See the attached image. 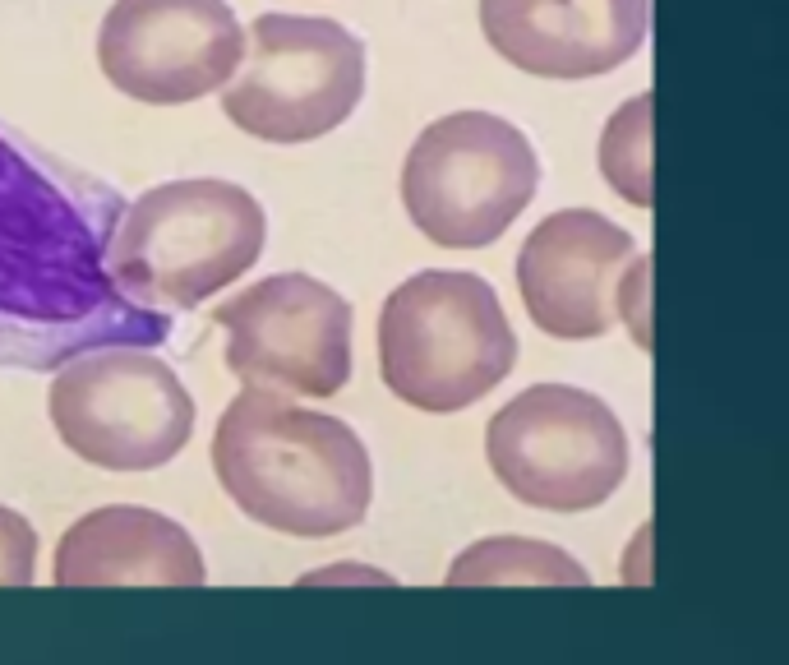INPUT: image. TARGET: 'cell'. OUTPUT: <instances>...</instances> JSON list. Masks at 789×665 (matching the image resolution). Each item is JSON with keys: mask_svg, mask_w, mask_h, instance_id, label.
I'll list each match as a JSON object with an SVG mask.
<instances>
[{"mask_svg": "<svg viewBox=\"0 0 789 665\" xmlns=\"http://www.w3.org/2000/svg\"><path fill=\"white\" fill-rule=\"evenodd\" d=\"M204 578L194 536L153 508H93L56 545V587H199Z\"/></svg>", "mask_w": 789, "mask_h": 665, "instance_id": "cell-13", "label": "cell"}, {"mask_svg": "<svg viewBox=\"0 0 789 665\" xmlns=\"http://www.w3.org/2000/svg\"><path fill=\"white\" fill-rule=\"evenodd\" d=\"M213 472L245 518L287 536L351 532L374 495L370 448L347 421L245 388L213 430Z\"/></svg>", "mask_w": 789, "mask_h": 665, "instance_id": "cell-2", "label": "cell"}, {"mask_svg": "<svg viewBox=\"0 0 789 665\" xmlns=\"http://www.w3.org/2000/svg\"><path fill=\"white\" fill-rule=\"evenodd\" d=\"M586 587L591 573L568 559L559 545L526 541V536H494V541H476L467 555L453 559L448 569V587Z\"/></svg>", "mask_w": 789, "mask_h": 665, "instance_id": "cell-14", "label": "cell"}, {"mask_svg": "<svg viewBox=\"0 0 789 665\" xmlns=\"http://www.w3.org/2000/svg\"><path fill=\"white\" fill-rule=\"evenodd\" d=\"M633 254V236L605 213H550L517 254V291L531 324L563 342L605 338L619 324V282Z\"/></svg>", "mask_w": 789, "mask_h": 665, "instance_id": "cell-11", "label": "cell"}, {"mask_svg": "<svg viewBox=\"0 0 789 665\" xmlns=\"http://www.w3.org/2000/svg\"><path fill=\"white\" fill-rule=\"evenodd\" d=\"M268 241L263 204L231 181H171L134 199L116 222L107 268L134 305L194 310L245 278Z\"/></svg>", "mask_w": 789, "mask_h": 665, "instance_id": "cell-3", "label": "cell"}, {"mask_svg": "<svg viewBox=\"0 0 789 665\" xmlns=\"http://www.w3.org/2000/svg\"><path fill=\"white\" fill-rule=\"evenodd\" d=\"M485 42L536 79H596L642 51L651 0H480Z\"/></svg>", "mask_w": 789, "mask_h": 665, "instance_id": "cell-12", "label": "cell"}, {"mask_svg": "<svg viewBox=\"0 0 789 665\" xmlns=\"http://www.w3.org/2000/svg\"><path fill=\"white\" fill-rule=\"evenodd\" d=\"M111 185L0 134V365L60 370L102 347H162L171 315L116 287Z\"/></svg>", "mask_w": 789, "mask_h": 665, "instance_id": "cell-1", "label": "cell"}, {"mask_svg": "<svg viewBox=\"0 0 789 665\" xmlns=\"http://www.w3.org/2000/svg\"><path fill=\"white\" fill-rule=\"evenodd\" d=\"M245 28L227 0H116L97 28V65L116 93L185 107L227 88Z\"/></svg>", "mask_w": 789, "mask_h": 665, "instance_id": "cell-10", "label": "cell"}, {"mask_svg": "<svg viewBox=\"0 0 789 665\" xmlns=\"http://www.w3.org/2000/svg\"><path fill=\"white\" fill-rule=\"evenodd\" d=\"M47 412L60 444L107 472L167 467L194 435L190 388L144 347H102L65 361Z\"/></svg>", "mask_w": 789, "mask_h": 665, "instance_id": "cell-7", "label": "cell"}, {"mask_svg": "<svg viewBox=\"0 0 789 665\" xmlns=\"http://www.w3.org/2000/svg\"><path fill=\"white\" fill-rule=\"evenodd\" d=\"M222 111L263 144H310L347 125L365 93V47L337 19L259 14Z\"/></svg>", "mask_w": 789, "mask_h": 665, "instance_id": "cell-6", "label": "cell"}, {"mask_svg": "<svg viewBox=\"0 0 789 665\" xmlns=\"http://www.w3.org/2000/svg\"><path fill=\"white\" fill-rule=\"evenodd\" d=\"M227 333V365L245 388L333 398L351 379V315L347 296L310 273H277L217 305Z\"/></svg>", "mask_w": 789, "mask_h": 665, "instance_id": "cell-9", "label": "cell"}, {"mask_svg": "<svg viewBox=\"0 0 789 665\" xmlns=\"http://www.w3.org/2000/svg\"><path fill=\"white\" fill-rule=\"evenodd\" d=\"M517 333L499 291L476 273L430 268L383 301L379 375L397 402L430 416L462 412L508 379Z\"/></svg>", "mask_w": 789, "mask_h": 665, "instance_id": "cell-4", "label": "cell"}, {"mask_svg": "<svg viewBox=\"0 0 789 665\" xmlns=\"http://www.w3.org/2000/svg\"><path fill=\"white\" fill-rule=\"evenodd\" d=\"M646 278H651V259L633 254V264L623 268L619 282V319L633 328L637 347H651V338H646Z\"/></svg>", "mask_w": 789, "mask_h": 665, "instance_id": "cell-17", "label": "cell"}, {"mask_svg": "<svg viewBox=\"0 0 789 665\" xmlns=\"http://www.w3.org/2000/svg\"><path fill=\"white\" fill-rule=\"evenodd\" d=\"M485 458L494 481L522 504L586 513L628 476V435L596 393L536 384L485 425Z\"/></svg>", "mask_w": 789, "mask_h": 665, "instance_id": "cell-8", "label": "cell"}, {"mask_svg": "<svg viewBox=\"0 0 789 665\" xmlns=\"http://www.w3.org/2000/svg\"><path fill=\"white\" fill-rule=\"evenodd\" d=\"M651 107L656 93L623 102L619 116L600 134V171L637 208H651Z\"/></svg>", "mask_w": 789, "mask_h": 665, "instance_id": "cell-15", "label": "cell"}, {"mask_svg": "<svg viewBox=\"0 0 789 665\" xmlns=\"http://www.w3.org/2000/svg\"><path fill=\"white\" fill-rule=\"evenodd\" d=\"M37 573V532L24 513L0 504V587H28Z\"/></svg>", "mask_w": 789, "mask_h": 665, "instance_id": "cell-16", "label": "cell"}, {"mask_svg": "<svg viewBox=\"0 0 789 665\" xmlns=\"http://www.w3.org/2000/svg\"><path fill=\"white\" fill-rule=\"evenodd\" d=\"M531 139L494 111H453L420 130L402 162V204L434 245H494L536 199Z\"/></svg>", "mask_w": 789, "mask_h": 665, "instance_id": "cell-5", "label": "cell"}]
</instances>
